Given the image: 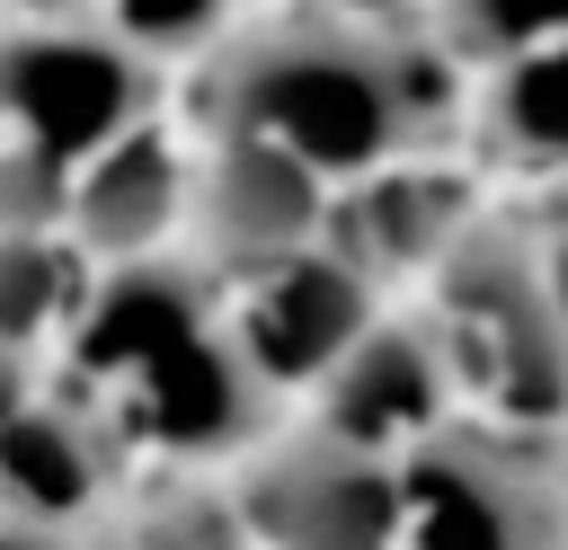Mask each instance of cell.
Listing matches in <instances>:
<instances>
[{
	"label": "cell",
	"mask_w": 568,
	"mask_h": 550,
	"mask_svg": "<svg viewBox=\"0 0 568 550\" xmlns=\"http://www.w3.org/2000/svg\"><path fill=\"white\" fill-rule=\"evenodd\" d=\"M311 399H320L311 435H328V444H346V452H373V461H399L408 444H426L435 426L462 417L453 373H444L426 319H408V310H382V319L328 364V381H320Z\"/></svg>",
	"instance_id": "ba28073f"
},
{
	"label": "cell",
	"mask_w": 568,
	"mask_h": 550,
	"mask_svg": "<svg viewBox=\"0 0 568 550\" xmlns=\"http://www.w3.org/2000/svg\"><path fill=\"white\" fill-rule=\"evenodd\" d=\"M426 337L453 373V399L479 408L470 426H497V435H532V426H559L568 417V328L550 319L541 302V275H532V231H506V222H470L435 275H426Z\"/></svg>",
	"instance_id": "7a4b0ae2"
},
{
	"label": "cell",
	"mask_w": 568,
	"mask_h": 550,
	"mask_svg": "<svg viewBox=\"0 0 568 550\" xmlns=\"http://www.w3.org/2000/svg\"><path fill=\"white\" fill-rule=\"evenodd\" d=\"M479 222L470 204V177L444 169V160H408V169H382L346 195H328V222H320V248H337L373 293L399 284V275H435V257Z\"/></svg>",
	"instance_id": "30bf717a"
},
{
	"label": "cell",
	"mask_w": 568,
	"mask_h": 550,
	"mask_svg": "<svg viewBox=\"0 0 568 550\" xmlns=\"http://www.w3.org/2000/svg\"><path fill=\"white\" fill-rule=\"evenodd\" d=\"M186 222V151L169 124H133L124 142H106L98 160L71 169L62 195V248L80 266H133V257H169Z\"/></svg>",
	"instance_id": "9c48e42d"
},
{
	"label": "cell",
	"mask_w": 568,
	"mask_h": 550,
	"mask_svg": "<svg viewBox=\"0 0 568 550\" xmlns=\"http://www.w3.org/2000/svg\"><path fill=\"white\" fill-rule=\"evenodd\" d=\"M240 9H248V0H98V18H106L151 71L213 53V44L240 27Z\"/></svg>",
	"instance_id": "2e32d148"
},
{
	"label": "cell",
	"mask_w": 568,
	"mask_h": 550,
	"mask_svg": "<svg viewBox=\"0 0 568 550\" xmlns=\"http://www.w3.org/2000/svg\"><path fill=\"white\" fill-rule=\"evenodd\" d=\"M80 293H89V266L62 240H0V346L36 355L44 337L71 328Z\"/></svg>",
	"instance_id": "5bb4252c"
},
{
	"label": "cell",
	"mask_w": 568,
	"mask_h": 550,
	"mask_svg": "<svg viewBox=\"0 0 568 550\" xmlns=\"http://www.w3.org/2000/svg\"><path fill=\"white\" fill-rule=\"evenodd\" d=\"M532 275H541V302H550V319L568 328V213L532 240Z\"/></svg>",
	"instance_id": "e0dca14e"
},
{
	"label": "cell",
	"mask_w": 568,
	"mask_h": 550,
	"mask_svg": "<svg viewBox=\"0 0 568 550\" xmlns=\"http://www.w3.org/2000/svg\"><path fill=\"white\" fill-rule=\"evenodd\" d=\"M231 515H240L248 550H390V532H399L390 461L346 452L311 426L266 435L240 461Z\"/></svg>",
	"instance_id": "5b68a950"
},
{
	"label": "cell",
	"mask_w": 568,
	"mask_h": 550,
	"mask_svg": "<svg viewBox=\"0 0 568 550\" xmlns=\"http://www.w3.org/2000/svg\"><path fill=\"white\" fill-rule=\"evenodd\" d=\"M98 550H248L231 497L213 488H160V497H133L106 515Z\"/></svg>",
	"instance_id": "9a60e30c"
},
{
	"label": "cell",
	"mask_w": 568,
	"mask_h": 550,
	"mask_svg": "<svg viewBox=\"0 0 568 550\" xmlns=\"http://www.w3.org/2000/svg\"><path fill=\"white\" fill-rule=\"evenodd\" d=\"M106 506H115V444L98 435V417H80L71 399H27L0 426V515L98 532Z\"/></svg>",
	"instance_id": "8fae6325"
},
{
	"label": "cell",
	"mask_w": 568,
	"mask_h": 550,
	"mask_svg": "<svg viewBox=\"0 0 568 550\" xmlns=\"http://www.w3.org/2000/svg\"><path fill=\"white\" fill-rule=\"evenodd\" d=\"M462 106L470 80L417 27H355L302 0L186 62L195 142H275L328 195L408 160H444Z\"/></svg>",
	"instance_id": "6da1fadb"
},
{
	"label": "cell",
	"mask_w": 568,
	"mask_h": 550,
	"mask_svg": "<svg viewBox=\"0 0 568 550\" xmlns=\"http://www.w3.org/2000/svg\"><path fill=\"white\" fill-rule=\"evenodd\" d=\"M0 18H98V0H0Z\"/></svg>",
	"instance_id": "ffe728a7"
},
{
	"label": "cell",
	"mask_w": 568,
	"mask_h": 550,
	"mask_svg": "<svg viewBox=\"0 0 568 550\" xmlns=\"http://www.w3.org/2000/svg\"><path fill=\"white\" fill-rule=\"evenodd\" d=\"M36 399V355H18V346H0V426L18 417Z\"/></svg>",
	"instance_id": "d6986e66"
},
{
	"label": "cell",
	"mask_w": 568,
	"mask_h": 550,
	"mask_svg": "<svg viewBox=\"0 0 568 550\" xmlns=\"http://www.w3.org/2000/svg\"><path fill=\"white\" fill-rule=\"evenodd\" d=\"M160 71L106 18H18L0 27V142L80 169L133 124H151Z\"/></svg>",
	"instance_id": "277c9868"
},
{
	"label": "cell",
	"mask_w": 568,
	"mask_h": 550,
	"mask_svg": "<svg viewBox=\"0 0 568 550\" xmlns=\"http://www.w3.org/2000/svg\"><path fill=\"white\" fill-rule=\"evenodd\" d=\"M462 124L497 151V160H524V169H568V35L541 44V53H515L497 71H479Z\"/></svg>",
	"instance_id": "7c38bea8"
},
{
	"label": "cell",
	"mask_w": 568,
	"mask_h": 550,
	"mask_svg": "<svg viewBox=\"0 0 568 550\" xmlns=\"http://www.w3.org/2000/svg\"><path fill=\"white\" fill-rule=\"evenodd\" d=\"M382 319V293L337 257V248H302V257H275L257 275H231L222 284V328L240 346V364L257 373V390L284 408L293 390H320L328 364Z\"/></svg>",
	"instance_id": "8992f818"
},
{
	"label": "cell",
	"mask_w": 568,
	"mask_h": 550,
	"mask_svg": "<svg viewBox=\"0 0 568 550\" xmlns=\"http://www.w3.org/2000/svg\"><path fill=\"white\" fill-rule=\"evenodd\" d=\"M417 35L470 80V71H497L515 53H541L568 35V0H426L417 9Z\"/></svg>",
	"instance_id": "4fadbf2b"
},
{
	"label": "cell",
	"mask_w": 568,
	"mask_h": 550,
	"mask_svg": "<svg viewBox=\"0 0 568 550\" xmlns=\"http://www.w3.org/2000/svg\"><path fill=\"white\" fill-rule=\"evenodd\" d=\"M302 9H328V18H355V27H417L426 0H302Z\"/></svg>",
	"instance_id": "ac0fdd59"
},
{
	"label": "cell",
	"mask_w": 568,
	"mask_h": 550,
	"mask_svg": "<svg viewBox=\"0 0 568 550\" xmlns=\"http://www.w3.org/2000/svg\"><path fill=\"white\" fill-rule=\"evenodd\" d=\"M390 550H568V461L497 426H435L390 461Z\"/></svg>",
	"instance_id": "3957f363"
},
{
	"label": "cell",
	"mask_w": 568,
	"mask_h": 550,
	"mask_svg": "<svg viewBox=\"0 0 568 550\" xmlns=\"http://www.w3.org/2000/svg\"><path fill=\"white\" fill-rule=\"evenodd\" d=\"M328 222V186L284 160L275 142H195L186 160V240H195V266L213 284L231 275H257L275 257H302Z\"/></svg>",
	"instance_id": "52a82bcc"
}]
</instances>
